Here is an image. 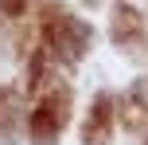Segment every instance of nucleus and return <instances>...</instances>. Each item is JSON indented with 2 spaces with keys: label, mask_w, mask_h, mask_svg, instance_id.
<instances>
[{
  "label": "nucleus",
  "mask_w": 148,
  "mask_h": 145,
  "mask_svg": "<svg viewBox=\"0 0 148 145\" xmlns=\"http://www.w3.org/2000/svg\"><path fill=\"white\" fill-rule=\"evenodd\" d=\"M0 8H8V12H20V8H23V0H0Z\"/></svg>",
  "instance_id": "obj_1"
}]
</instances>
